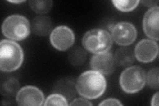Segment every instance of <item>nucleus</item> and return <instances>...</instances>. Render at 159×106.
Masks as SVG:
<instances>
[{"label": "nucleus", "instance_id": "obj_1", "mask_svg": "<svg viewBox=\"0 0 159 106\" xmlns=\"http://www.w3.org/2000/svg\"><path fill=\"white\" fill-rule=\"evenodd\" d=\"M106 87V80L104 76L93 70H88L81 74L76 84L78 93L89 99L100 97L105 92Z\"/></svg>", "mask_w": 159, "mask_h": 106}, {"label": "nucleus", "instance_id": "obj_2", "mask_svg": "<svg viewBox=\"0 0 159 106\" xmlns=\"http://www.w3.org/2000/svg\"><path fill=\"white\" fill-rule=\"evenodd\" d=\"M23 59V50L18 43L2 40L0 43V69L2 72L16 71L21 67Z\"/></svg>", "mask_w": 159, "mask_h": 106}, {"label": "nucleus", "instance_id": "obj_3", "mask_svg": "<svg viewBox=\"0 0 159 106\" xmlns=\"http://www.w3.org/2000/svg\"><path fill=\"white\" fill-rule=\"evenodd\" d=\"M82 45L93 54L109 52L113 44V39L109 32L103 29H93L87 31L82 38Z\"/></svg>", "mask_w": 159, "mask_h": 106}, {"label": "nucleus", "instance_id": "obj_4", "mask_svg": "<svg viewBox=\"0 0 159 106\" xmlns=\"http://www.w3.org/2000/svg\"><path fill=\"white\" fill-rule=\"evenodd\" d=\"M2 33L6 37L16 41L25 39L31 32L29 20L21 15H11L2 24Z\"/></svg>", "mask_w": 159, "mask_h": 106}, {"label": "nucleus", "instance_id": "obj_5", "mask_svg": "<svg viewBox=\"0 0 159 106\" xmlns=\"http://www.w3.org/2000/svg\"><path fill=\"white\" fill-rule=\"evenodd\" d=\"M121 89L127 94L141 91L146 84V73L141 67L132 66L122 72L119 79Z\"/></svg>", "mask_w": 159, "mask_h": 106}, {"label": "nucleus", "instance_id": "obj_6", "mask_svg": "<svg viewBox=\"0 0 159 106\" xmlns=\"http://www.w3.org/2000/svg\"><path fill=\"white\" fill-rule=\"evenodd\" d=\"M137 31L135 27L129 22H119L111 29V37L114 41L120 46L126 47L136 40Z\"/></svg>", "mask_w": 159, "mask_h": 106}, {"label": "nucleus", "instance_id": "obj_7", "mask_svg": "<svg viewBox=\"0 0 159 106\" xmlns=\"http://www.w3.org/2000/svg\"><path fill=\"white\" fill-rule=\"evenodd\" d=\"M50 41L54 48L64 51L74 44L75 35L70 28L61 25L52 30L50 35Z\"/></svg>", "mask_w": 159, "mask_h": 106}, {"label": "nucleus", "instance_id": "obj_8", "mask_svg": "<svg viewBox=\"0 0 159 106\" xmlns=\"http://www.w3.org/2000/svg\"><path fill=\"white\" fill-rule=\"evenodd\" d=\"M16 102L19 105L41 106L44 105V95L37 87L27 85L19 90Z\"/></svg>", "mask_w": 159, "mask_h": 106}, {"label": "nucleus", "instance_id": "obj_9", "mask_svg": "<svg viewBox=\"0 0 159 106\" xmlns=\"http://www.w3.org/2000/svg\"><path fill=\"white\" fill-rule=\"evenodd\" d=\"M134 54L135 57L139 62H151L158 56V44L154 40L143 39L137 44Z\"/></svg>", "mask_w": 159, "mask_h": 106}, {"label": "nucleus", "instance_id": "obj_10", "mask_svg": "<svg viewBox=\"0 0 159 106\" xmlns=\"http://www.w3.org/2000/svg\"><path fill=\"white\" fill-rule=\"evenodd\" d=\"M158 22L159 7L157 6L149 9L145 13L143 21V27L145 35L155 41H158L159 39Z\"/></svg>", "mask_w": 159, "mask_h": 106}, {"label": "nucleus", "instance_id": "obj_11", "mask_svg": "<svg viewBox=\"0 0 159 106\" xmlns=\"http://www.w3.org/2000/svg\"><path fill=\"white\" fill-rule=\"evenodd\" d=\"M115 59L109 52L93 55L90 60L91 68L102 74L108 75L115 70Z\"/></svg>", "mask_w": 159, "mask_h": 106}, {"label": "nucleus", "instance_id": "obj_12", "mask_svg": "<svg viewBox=\"0 0 159 106\" xmlns=\"http://www.w3.org/2000/svg\"><path fill=\"white\" fill-rule=\"evenodd\" d=\"M33 32L40 37H44L52 31V22L48 16L41 15L34 18L31 24Z\"/></svg>", "mask_w": 159, "mask_h": 106}, {"label": "nucleus", "instance_id": "obj_13", "mask_svg": "<svg viewBox=\"0 0 159 106\" xmlns=\"http://www.w3.org/2000/svg\"><path fill=\"white\" fill-rule=\"evenodd\" d=\"M114 59L117 65L121 67H129L134 62L135 54L130 48L121 47L116 50Z\"/></svg>", "mask_w": 159, "mask_h": 106}, {"label": "nucleus", "instance_id": "obj_14", "mask_svg": "<svg viewBox=\"0 0 159 106\" xmlns=\"http://www.w3.org/2000/svg\"><path fill=\"white\" fill-rule=\"evenodd\" d=\"M19 90V84L16 78L11 77L2 82L1 93L4 96L14 97L17 95Z\"/></svg>", "mask_w": 159, "mask_h": 106}, {"label": "nucleus", "instance_id": "obj_15", "mask_svg": "<svg viewBox=\"0 0 159 106\" xmlns=\"http://www.w3.org/2000/svg\"><path fill=\"white\" fill-rule=\"evenodd\" d=\"M29 3L33 11L40 15H44L49 12L53 5L52 1H43V0L29 1Z\"/></svg>", "mask_w": 159, "mask_h": 106}, {"label": "nucleus", "instance_id": "obj_16", "mask_svg": "<svg viewBox=\"0 0 159 106\" xmlns=\"http://www.w3.org/2000/svg\"><path fill=\"white\" fill-rule=\"evenodd\" d=\"M86 52L84 48L76 47L73 48L69 54V61L73 65H80L86 60Z\"/></svg>", "mask_w": 159, "mask_h": 106}, {"label": "nucleus", "instance_id": "obj_17", "mask_svg": "<svg viewBox=\"0 0 159 106\" xmlns=\"http://www.w3.org/2000/svg\"><path fill=\"white\" fill-rule=\"evenodd\" d=\"M139 0H127V1H112L114 6L123 12H129L135 9L139 3Z\"/></svg>", "mask_w": 159, "mask_h": 106}, {"label": "nucleus", "instance_id": "obj_18", "mask_svg": "<svg viewBox=\"0 0 159 106\" xmlns=\"http://www.w3.org/2000/svg\"><path fill=\"white\" fill-rule=\"evenodd\" d=\"M159 70L158 67L153 68L146 74V82L152 89L159 88Z\"/></svg>", "mask_w": 159, "mask_h": 106}, {"label": "nucleus", "instance_id": "obj_19", "mask_svg": "<svg viewBox=\"0 0 159 106\" xmlns=\"http://www.w3.org/2000/svg\"><path fill=\"white\" fill-rule=\"evenodd\" d=\"M68 103L66 99L62 95L59 94H53L50 95L44 101V105H68Z\"/></svg>", "mask_w": 159, "mask_h": 106}, {"label": "nucleus", "instance_id": "obj_20", "mask_svg": "<svg viewBox=\"0 0 159 106\" xmlns=\"http://www.w3.org/2000/svg\"><path fill=\"white\" fill-rule=\"evenodd\" d=\"M99 105H123L119 100L115 98H108L103 100L102 102L99 104Z\"/></svg>", "mask_w": 159, "mask_h": 106}, {"label": "nucleus", "instance_id": "obj_21", "mask_svg": "<svg viewBox=\"0 0 159 106\" xmlns=\"http://www.w3.org/2000/svg\"><path fill=\"white\" fill-rule=\"evenodd\" d=\"M70 105H92V104L86 99L80 98L72 101Z\"/></svg>", "mask_w": 159, "mask_h": 106}, {"label": "nucleus", "instance_id": "obj_22", "mask_svg": "<svg viewBox=\"0 0 159 106\" xmlns=\"http://www.w3.org/2000/svg\"><path fill=\"white\" fill-rule=\"evenodd\" d=\"M142 3L145 5V6L147 7H155L157 6V4L158 3V1H143Z\"/></svg>", "mask_w": 159, "mask_h": 106}, {"label": "nucleus", "instance_id": "obj_23", "mask_svg": "<svg viewBox=\"0 0 159 106\" xmlns=\"http://www.w3.org/2000/svg\"><path fill=\"white\" fill-rule=\"evenodd\" d=\"M158 92H157L154 96L152 97L151 101V105L152 106H158Z\"/></svg>", "mask_w": 159, "mask_h": 106}, {"label": "nucleus", "instance_id": "obj_24", "mask_svg": "<svg viewBox=\"0 0 159 106\" xmlns=\"http://www.w3.org/2000/svg\"><path fill=\"white\" fill-rule=\"evenodd\" d=\"M9 2L13 3H20L24 2V1H9Z\"/></svg>", "mask_w": 159, "mask_h": 106}]
</instances>
